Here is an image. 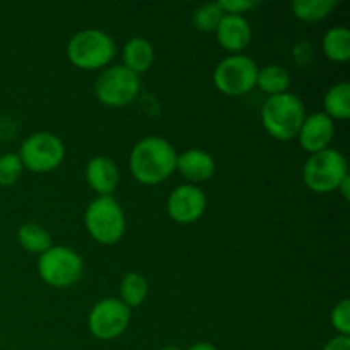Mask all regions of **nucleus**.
Masks as SVG:
<instances>
[{
    "label": "nucleus",
    "instance_id": "obj_14",
    "mask_svg": "<svg viewBox=\"0 0 350 350\" xmlns=\"http://www.w3.org/2000/svg\"><path fill=\"white\" fill-rule=\"evenodd\" d=\"M85 180L89 187L99 195V197H108L115 191L120 181L118 166L113 159L105 156H96L85 166Z\"/></svg>",
    "mask_w": 350,
    "mask_h": 350
},
{
    "label": "nucleus",
    "instance_id": "obj_15",
    "mask_svg": "<svg viewBox=\"0 0 350 350\" xmlns=\"http://www.w3.org/2000/svg\"><path fill=\"white\" fill-rule=\"evenodd\" d=\"M176 170L190 181V185H197L212 178L215 171V161L207 150L188 149L178 154Z\"/></svg>",
    "mask_w": 350,
    "mask_h": 350
},
{
    "label": "nucleus",
    "instance_id": "obj_24",
    "mask_svg": "<svg viewBox=\"0 0 350 350\" xmlns=\"http://www.w3.org/2000/svg\"><path fill=\"white\" fill-rule=\"evenodd\" d=\"M23 163H21L19 154L7 152L0 156V185L2 187H10L16 181H19L23 174Z\"/></svg>",
    "mask_w": 350,
    "mask_h": 350
},
{
    "label": "nucleus",
    "instance_id": "obj_8",
    "mask_svg": "<svg viewBox=\"0 0 350 350\" xmlns=\"http://www.w3.org/2000/svg\"><path fill=\"white\" fill-rule=\"evenodd\" d=\"M94 91L103 105L122 108L139 96L140 77L123 65H113L96 79Z\"/></svg>",
    "mask_w": 350,
    "mask_h": 350
},
{
    "label": "nucleus",
    "instance_id": "obj_10",
    "mask_svg": "<svg viewBox=\"0 0 350 350\" xmlns=\"http://www.w3.org/2000/svg\"><path fill=\"white\" fill-rule=\"evenodd\" d=\"M130 323V308L116 297H106L94 304L88 318L89 332L99 340H113L126 330Z\"/></svg>",
    "mask_w": 350,
    "mask_h": 350
},
{
    "label": "nucleus",
    "instance_id": "obj_6",
    "mask_svg": "<svg viewBox=\"0 0 350 350\" xmlns=\"http://www.w3.org/2000/svg\"><path fill=\"white\" fill-rule=\"evenodd\" d=\"M38 273L50 287L67 289L77 284L84 273V262L74 250L67 246H51L40 255Z\"/></svg>",
    "mask_w": 350,
    "mask_h": 350
},
{
    "label": "nucleus",
    "instance_id": "obj_29",
    "mask_svg": "<svg viewBox=\"0 0 350 350\" xmlns=\"http://www.w3.org/2000/svg\"><path fill=\"white\" fill-rule=\"evenodd\" d=\"M188 350H219V349L214 347L212 344H208V342H197V344L191 345Z\"/></svg>",
    "mask_w": 350,
    "mask_h": 350
},
{
    "label": "nucleus",
    "instance_id": "obj_4",
    "mask_svg": "<svg viewBox=\"0 0 350 350\" xmlns=\"http://www.w3.org/2000/svg\"><path fill=\"white\" fill-rule=\"evenodd\" d=\"M116 53L115 41L105 31L82 29L70 38L67 44V57L77 68L96 70L103 68L113 60Z\"/></svg>",
    "mask_w": 350,
    "mask_h": 350
},
{
    "label": "nucleus",
    "instance_id": "obj_16",
    "mask_svg": "<svg viewBox=\"0 0 350 350\" xmlns=\"http://www.w3.org/2000/svg\"><path fill=\"white\" fill-rule=\"evenodd\" d=\"M154 62V48L146 38L133 36L123 46V67L140 75L147 72Z\"/></svg>",
    "mask_w": 350,
    "mask_h": 350
},
{
    "label": "nucleus",
    "instance_id": "obj_17",
    "mask_svg": "<svg viewBox=\"0 0 350 350\" xmlns=\"http://www.w3.org/2000/svg\"><path fill=\"white\" fill-rule=\"evenodd\" d=\"M325 115L332 120H347L350 116V84L338 82L332 85L323 98Z\"/></svg>",
    "mask_w": 350,
    "mask_h": 350
},
{
    "label": "nucleus",
    "instance_id": "obj_27",
    "mask_svg": "<svg viewBox=\"0 0 350 350\" xmlns=\"http://www.w3.org/2000/svg\"><path fill=\"white\" fill-rule=\"evenodd\" d=\"M321 350H350V337L337 335L335 338L328 340Z\"/></svg>",
    "mask_w": 350,
    "mask_h": 350
},
{
    "label": "nucleus",
    "instance_id": "obj_26",
    "mask_svg": "<svg viewBox=\"0 0 350 350\" xmlns=\"http://www.w3.org/2000/svg\"><path fill=\"white\" fill-rule=\"evenodd\" d=\"M219 5H221V9L224 10L226 14L241 16V14L255 9V7L258 5V2H255V0H221Z\"/></svg>",
    "mask_w": 350,
    "mask_h": 350
},
{
    "label": "nucleus",
    "instance_id": "obj_25",
    "mask_svg": "<svg viewBox=\"0 0 350 350\" xmlns=\"http://www.w3.org/2000/svg\"><path fill=\"white\" fill-rule=\"evenodd\" d=\"M330 320L335 330L338 332V335L350 337V301L349 299H342L340 303L335 304V308L332 310Z\"/></svg>",
    "mask_w": 350,
    "mask_h": 350
},
{
    "label": "nucleus",
    "instance_id": "obj_30",
    "mask_svg": "<svg viewBox=\"0 0 350 350\" xmlns=\"http://www.w3.org/2000/svg\"><path fill=\"white\" fill-rule=\"evenodd\" d=\"M161 350H181V349L176 347V345H166V347H163Z\"/></svg>",
    "mask_w": 350,
    "mask_h": 350
},
{
    "label": "nucleus",
    "instance_id": "obj_9",
    "mask_svg": "<svg viewBox=\"0 0 350 350\" xmlns=\"http://www.w3.org/2000/svg\"><path fill=\"white\" fill-rule=\"evenodd\" d=\"M258 65L246 55H229L214 68V84L222 94L243 96L256 85Z\"/></svg>",
    "mask_w": 350,
    "mask_h": 350
},
{
    "label": "nucleus",
    "instance_id": "obj_20",
    "mask_svg": "<svg viewBox=\"0 0 350 350\" xmlns=\"http://www.w3.org/2000/svg\"><path fill=\"white\" fill-rule=\"evenodd\" d=\"M147 293H149V284L146 277L139 272L126 273L120 284V301L126 308H139L146 301Z\"/></svg>",
    "mask_w": 350,
    "mask_h": 350
},
{
    "label": "nucleus",
    "instance_id": "obj_19",
    "mask_svg": "<svg viewBox=\"0 0 350 350\" xmlns=\"http://www.w3.org/2000/svg\"><path fill=\"white\" fill-rule=\"evenodd\" d=\"M323 51L327 58L344 64L350 58V31L345 26L332 27L323 36Z\"/></svg>",
    "mask_w": 350,
    "mask_h": 350
},
{
    "label": "nucleus",
    "instance_id": "obj_5",
    "mask_svg": "<svg viewBox=\"0 0 350 350\" xmlns=\"http://www.w3.org/2000/svg\"><path fill=\"white\" fill-rule=\"evenodd\" d=\"M84 224L89 236L101 245H115L125 234V214L118 202L108 197H98L88 205Z\"/></svg>",
    "mask_w": 350,
    "mask_h": 350
},
{
    "label": "nucleus",
    "instance_id": "obj_18",
    "mask_svg": "<svg viewBox=\"0 0 350 350\" xmlns=\"http://www.w3.org/2000/svg\"><path fill=\"white\" fill-rule=\"evenodd\" d=\"M256 85L260 88V91H263L269 96L282 94V92H287V89H289L291 75L280 65H265V67L258 68Z\"/></svg>",
    "mask_w": 350,
    "mask_h": 350
},
{
    "label": "nucleus",
    "instance_id": "obj_28",
    "mask_svg": "<svg viewBox=\"0 0 350 350\" xmlns=\"http://www.w3.org/2000/svg\"><path fill=\"white\" fill-rule=\"evenodd\" d=\"M349 190H350V178L347 176L344 181H342L340 187L337 188V191H340V193L344 195L345 200H349V198H350V191Z\"/></svg>",
    "mask_w": 350,
    "mask_h": 350
},
{
    "label": "nucleus",
    "instance_id": "obj_12",
    "mask_svg": "<svg viewBox=\"0 0 350 350\" xmlns=\"http://www.w3.org/2000/svg\"><path fill=\"white\" fill-rule=\"evenodd\" d=\"M335 135V123L330 116L325 115L323 111L313 113L306 116L301 125L297 139H299L301 147L308 154H317L320 150L328 149L332 139Z\"/></svg>",
    "mask_w": 350,
    "mask_h": 350
},
{
    "label": "nucleus",
    "instance_id": "obj_7",
    "mask_svg": "<svg viewBox=\"0 0 350 350\" xmlns=\"http://www.w3.org/2000/svg\"><path fill=\"white\" fill-rule=\"evenodd\" d=\"M19 157L26 170L33 173H50L64 163L65 146L55 133L38 132L24 140Z\"/></svg>",
    "mask_w": 350,
    "mask_h": 350
},
{
    "label": "nucleus",
    "instance_id": "obj_23",
    "mask_svg": "<svg viewBox=\"0 0 350 350\" xmlns=\"http://www.w3.org/2000/svg\"><path fill=\"white\" fill-rule=\"evenodd\" d=\"M224 16L226 12L221 9L219 2L205 3V5L198 7V9L193 12V24L197 29L205 31V33H211V31L217 29L219 23H221Z\"/></svg>",
    "mask_w": 350,
    "mask_h": 350
},
{
    "label": "nucleus",
    "instance_id": "obj_13",
    "mask_svg": "<svg viewBox=\"0 0 350 350\" xmlns=\"http://www.w3.org/2000/svg\"><path fill=\"white\" fill-rule=\"evenodd\" d=\"M215 34H217L219 44L224 50L238 53L245 50L252 41V26L243 16L226 14L215 29Z\"/></svg>",
    "mask_w": 350,
    "mask_h": 350
},
{
    "label": "nucleus",
    "instance_id": "obj_3",
    "mask_svg": "<svg viewBox=\"0 0 350 350\" xmlns=\"http://www.w3.org/2000/svg\"><path fill=\"white\" fill-rule=\"evenodd\" d=\"M349 176V164L337 149H325L310 154L303 167V181L314 193H332Z\"/></svg>",
    "mask_w": 350,
    "mask_h": 350
},
{
    "label": "nucleus",
    "instance_id": "obj_1",
    "mask_svg": "<svg viewBox=\"0 0 350 350\" xmlns=\"http://www.w3.org/2000/svg\"><path fill=\"white\" fill-rule=\"evenodd\" d=\"M176 150L157 135L139 140L130 152V171L142 185H159L176 171Z\"/></svg>",
    "mask_w": 350,
    "mask_h": 350
},
{
    "label": "nucleus",
    "instance_id": "obj_22",
    "mask_svg": "<svg viewBox=\"0 0 350 350\" xmlns=\"http://www.w3.org/2000/svg\"><path fill=\"white\" fill-rule=\"evenodd\" d=\"M337 5V0H296L291 3V9L297 19L314 23L325 19Z\"/></svg>",
    "mask_w": 350,
    "mask_h": 350
},
{
    "label": "nucleus",
    "instance_id": "obj_11",
    "mask_svg": "<svg viewBox=\"0 0 350 350\" xmlns=\"http://www.w3.org/2000/svg\"><path fill=\"white\" fill-rule=\"evenodd\" d=\"M166 208L174 222L191 224L204 215L207 208V197L197 185H180L167 197Z\"/></svg>",
    "mask_w": 350,
    "mask_h": 350
},
{
    "label": "nucleus",
    "instance_id": "obj_2",
    "mask_svg": "<svg viewBox=\"0 0 350 350\" xmlns=\"http://www.w3.org/2000/svg\"><path fill=\"white\" fill-rule=\"evenodd\" d=\"M260 116H262L263 129L273 139L287 142L296 139L308 115L299 96L293 92H282L265 99Z\"/></svg>",
    "mask_w": 350,
    "mask_h": 350
},
{
    "label": "nucleus",
    "instance_id": "obj_21",
    "mask_svg": "<svg viewBox=\"0 0 350 350\" xmlns=\"http://www.w3.org/2000/svg\"><path fill=\"white\" fill-rule=\"evenodd\" d=\"M17 241L26 252L40 253V255H43L46 250L53 246L50 232L36 222H26V224L21 226L19 231H17Z\"/></svg>",
    "mask_w": 350,
    "mask_h": 350
}]
</instances>
